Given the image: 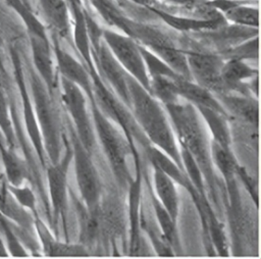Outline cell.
<instances>
[{"mask_svg":"<svg viewBox=\"0 0 261 259\" xmlns=\"http://www.w3.org/2000/svg\"><path fill=\"white\" fill-rule=\"evenodd\" d=\"M126 82L129 108L139 127L152 145L167 154L185 171L171 126L157 99L127 72Z\"/></svg>","mask_w":261,"mask_h":259,"instance_id":"1","label":"cell"},{"mask_svg":"<svg viewBox=\"0 0 261 259\" xmlns=\"http://www.w3.org/2000/svg\"><path fill=\"white\" fill-rule=\"evenodd\" d=\"M165 108L172 121V126L178 138L180 147L189 152L196 161L211 192L213 202L218 206L216 178L211 156V143L206 138L195 106L189 102L187 104L175 102L165 104Z\"/></svg>","mask_w":261,"mask_h":259,"instance_id":"2","label":"cell"},{"mask_svg":"<svg viewBox=\"0 0 261 259\" xmlns=\"http://www.w3.org/2000/svg\"><path fill=\"white\" fill-rule=\"evenodd\" d=\"M91 109L94 120V128L98 135L102 148L110 164L113 174L118 185L126 189L129 187L133 178L127 165V156L133 153L137 167H139V156L135 147L122 138L120 133L111 123L110 119L98 108L94 101H91Z\"/></svg>","mask_w":261,"mask_h":259,"instance_id":"3","label":"cell"},{"mask_svg":"<svg viewBox=\"0 0 261 259\" xmlns=\"http://www.w3.org/2000/svg\"><path fill=\"white\" fill-rule=\"evenodd\" d=\"M29 83L32 94V104L41 132L45 153L51 163H56L60 155V132L58 118L50 95L41 77L33 70L29 71Z\"/></svg>","mask_w":261,"mask_h":259,"instance_id":"4","label":"cell"},{"mask_svg":"<svg viewBox=\"0 0 261 259\" xmlns=\"http://www.w3.org/2000/svg\"><path fill=\"white\" fill-rule=\"evenodd\" d=\"M60 84L62 89L61 99L74 122L75 135L85 149L92 154L96 145V135L94 125L91 123L85 93L79 86L61 75Z\"/></svg>","mask_w":261,"mask_h":259,"instance_id":"5","label":"cell"},{"mask_svg":"<svg viewBox=\"0 0 261 259\" xmlns=\"http://www.w3.org/2000/svg\"><path fill=\"white\" fill-rule=\"evenodd\" d=\"M103 37L121 67L150 93V77L139 45L130 37L108 30L103 32Z\"/></svg>","mask_w":261,"mask_h":259,"instance_id":"6","label":"cell"},{"mask_svg":"<svg viewBox=\"0 0 261 259\" xmlns=\"http://www.w3.org/2000/svg\"><path fill=\"white\" fill-rule=\"evenodd\" d=\"M71 148L75 178L81 197L87 208L94 209L98 206L102 194L98 171L92 161L91 154L85 149L75 134L72 135Z\"/></svg>","mask_w":261,"mask_h":259,"instance_id":"7","label":"cell"},{"mask_svg":"<svg viewBox=\"0 0 261 259\" xmlns=\"http://www.w3.org/2000/svg\"><path fill=\"white\" fill-rule=\"evenodd\" d=\"M72 160V148L66 145L64 156L56 163H51L47 168V179L49 195L52 207L53 222L57 223L59 219L63 222L64 231H66L65 222V207H66V179L67 170Z\"/></svg>","mask_w":261,"mask_h":259,"instance_id":"8","label":"cell"},{"mask_svg":"<svg viewBox=\"0 0 261 259\" xmlns=\"http://www.w3.org/2000/svg\"><path fill=\"white\" fill-rule=\"evenodd\" d=\"M187 63L192 80L213 94L225 93L220 71L223 60L214 54L201 52H188L186 54Z\"/></svg>","mask_w":261,"mask_h":259,"instance_id":"9","label":"cell"},{"mask_svg":"<svg viewBox=\"0 0 261 259\" xmlns=\"http://www.w3.org/2000/svg\"><path fill=\"white\" fill-rule=\"evenodd\" d=\"M100 69L106 82L115 95L129 108V93L126 82V72L115 59L106 45L98 48Z\"/></svg>","mask_w":261,"mask_h":259,"instance_id":"10","label":"cell"},{"mask_svg":"<svg viewBox=\"0 0 261 259\" xmlns=\"http://www.w3.org/2000/svg\"><path fill=\"white\" fill-rule=\"evenodd\" d=\"M98 216L103 236H109L116 239L124 230V210L119 199L114 195L100 199L98 207Z\"/></svg>","mask_w":261,"mask_h":259,"instance_id":"11","label":"cell"},{"mask_svg":"<svg viewBox=\"0 0 261 259\" xmlns=\"http://www.w3.org/2000/svg\"><path fill=\"white\" fill-rule=\"evenodd\" d=\"M32 50V57L38 75L46 85L49 92L52 94L55 88L56 77L53 67L51 50L47 37L29 35Z\"/></svg>","mask_w":261,"mask_h":259,"instance_id":"12","label":"cell"},{"mask_svg":"<svg viewBox=\"0 0 261 259\" xmlns=\"http://www.w3.org/2000/svg\"><path fill=\"white\" fill-rule=\"evenodd\" d=\"M173 82L176 88L178 97L184 98L194 106H205L216 111H219L228 116L221 104L215 98L214 94L197 83H193L181 74H177L173 77Z\"/></svg>","mask_w":261,"mask_h":259,"instance_id":"13","label":"cell"},{"mask_svg":"<svg viewBox=\"0 0 261 259\" xmlns=\"http://www.w3.org/2000/svg\"><path fill=\"white\" fill-rule=\"evenodd\" d=\"M54 50L57 58L58 69L61 76L79 86L90 98V100L94 101L91 75L89 74V72L82 66L79 61L72 58V56L69 55L67 52L62 50L56 43Z\"/></svg>","mask_w":261,"mask_h":259,"instance_id":"14","label":"cell"},{"mask_svg":"<svg viewBox=\"0 0 261 259\" xmlns=\"http://www.w3.org/2000/svg\"><path fill=\"white\" fill-rule=\"evenodd\" d=\"M34 228L36 229L40 242L42 244L43 252L46 256L60 257V256H88L89 252L87 248L80 245H70L67 243H61L57 241L47 225L42 221L38 214L34 215Z\"/></svg>","mask_w":261,"mask_h":259,"instance_id":"15","label":"cell"},{"mask_svg":"<svg viewBox=\"0 0 261 259\" xmlns=\"http://www.w3.org/2000/svg\"><path fill=\"white\" fill-rule=\"evenodd\" d=\"M214 96L227 114L230 113L244 122L258 126V102L256 100L247 95L233 96L219 93Z\"/></svg>","mask_w":261,"mask_h":259,"instance_id":"16","label":"cell"},{"mask_svg":"<svg viewBox=\"0 0 261 259\" xmlns=\"http://www.w3.org/2000/svg\"><path fill=\"white\" fill-rule=\"evenodd\" d=\"M258 75V70L250 67L244 60L229 58L226 62H223L220 71V77L225 89L227 91H238L242 95H248L245 88V81L253 79Z\"/></svg>","mask_w":261,"mask_h":259,"instance_id":"17","label":"cell"},{"mask_svg":"<svg viewBox=\"0 0 261 259\" xmlns=\"http://www.w3.org/2000/svg\"><path fill=\"white\" fill-rule=\"evenodd\" d=\"M211 5L220 9L225 18L241 27L258 28V9L240 0H214Z\"/></svg>","mask_w":261,"mask_h":259,"instance_id":"18","label":"cell"},{"mask_svg":"<svg viewBox=\"0 0 261 259\" xmlns=\"http://www.w3.org/2000/svg\"><path fill=\"white\" fill-rule=\"evenodd\" d=\"M153 179L158 201L176 222L178 214V195L173 179L161 169L154 167Z\"/></svg>","mask_w":261,"mask_h":259,"instance_id":"19","label":"cell"},{"mask_svg":"<svg viewBox=\"0 0 261 259\" xmlns=\"http://www.w3.org/2000/svg\"><path fill=\"white\" fill-rule=\"evenodd\" d=\"M98 207V206H97ZM97 207L89 209L75 200V208L80 221V242L86 248L94 245L102 235Z\"/></svg>","mask_w":261,"mask_h":259,"instance_id":"20","label":"cell"},{"mask_svg":"<svg viewBox=\"0 0 261 259\" xmlns=\"http://www.w3.org/2000/svg\"><path fill=\"white\" fill-rule=\"evenodd\" d=\"M206 121L213 136V141L225 149H230V131L227 115L205 106H195Z\"/></svg>","mask_w":261,"mask_h":259,"instance_id":"21","label":"cell"},{"mask_svg":"<svg viewBox=\"0 0 261 259\" xmlns=\"http://www.w3.org/2000/svg\"><path fill=\"white\" fill-rule=\"evenodd\" d=\"M1 161L4 167V178L12 186H20L29 179V166L14 150L5 147L0 150Z\"/></svg>","mask_w":261,"mask_h":259,"instance_id":"22","label":"cell"},{"mask_svg":"<svg viewBox=\"0 0 261 259\" xmlns=\"http://www.w3.org/2000/svg\"><path fill=\"white\" fill-rule=\"evenodd\" d=\"M211 156L213 163L217 166L220 173L224 177V180L227 185V191L236 188V170L238 163L230 149H225L216 142L212 141Z\"/></svg>","mask_w":261,"mask_h":259,"instance_id":"23","label":"cell"},{"mask_svg":"<svg viewBox=\"0 0 261 259\" xmlns=\"http://www.w3.org/2000/svg\"><path fill=\"white\" fill-rule=\"evenodd\" d=\"M129 219H130V247L129 252L137 254L140 248L139 234V198L141 191V172H137L135 180L129 185Z\"/></svg>","mask_w":261,"mask_h":259,"instance_id":"24","label":"cell"},{"mask_svg":"<svg viewBox=\"0 0 261 259\" xmlns=\"http://www.w3.org/2000/svg\"><path fill=\"white\" fill-rule=\"evenodd\" d=\"M41 9L50 24L62 36L67 33L68 22L63 0H39Z\"/></svg>","mask_w":261,"mask_h":259,"instance_id":"25","label":"cell"},{"mask_svg":"<svg viewBox=\"0 0 261 259\" xmlns=\"http://www.w3.org/2000/svg\"><path fill=\"white\" fill-rule=\"evenodd\" d=\"M151 197H152V204L155 210L156 218L162 230V236L164 237V239L166 240V242L169 244L170 247H173V249H176L178 246V240H177L175 221L171 218V216L168 214L165 208L161 205L158 199L154 197L152 193H151Z\"/></svg>","mask_w":261,"mask_h":259,"instance_id":"26","label":"cell"},{"mask_svg":"<svg viewBox=\"0 0 261 259\" xmlns=\"http://www.w3.org/2000/svg\"><path fill=\"white\" fill-rule=\"evenodd\" d=\"M150 93L164 104L175 103L179 98L176 92L173 77L161 75L150 77Z\"/></svg>","mask_w":261,"mask_h":259,"instance_id":"27","label":"cell"},{"mask_svg":"<svg viewBox=\"0 0 261 259\" xmlns=\"http://www.w3.org/2000/svg\"><path fill=\"white\" fill-rule=\"evenodd\" d=\"M0 236L2 237L9 255L13 257H28L29 252L13 230L11 221L0 212Z\"/></svg>","mask_w":261,"mask_h":259,"instance_id":"28","label":"cell"},{"mask_svg":"<svg viewBox=\"0 0 261 259\" xmlns=\"http://www.w3.org/2000/svg\"><path fill=\"white\" fill-rule=\"evenodd\" d=\"M159 14L162 19H164L168 24L179 30H203V29H212L220 24V18L217 19H201V18H182L176 17L170 14H167L161 10H154Z\"/></svg>","mask_w":261,"mask_h":259,"instance_id":"29","label":"cell"},{"mask_svg":"<svg viewBox=\"0 0 261 259\" xmlns=\"http://www.w3.org/2000/svg\"><path fill=\"white\" fill-rule=\"evenodd\" d=\"M7 190L21 207L29 210L34 215L37 214V199L34 191L28 185L22 184L20 186H12L7 184Z\"/></svg>","mask_w":261,"mask_h":259,"instance_id":"30","label":"cell"},{"mask_svg":"<svg viewBox=\"0 0 261 259\" xmlns=\"http://www.w3.org/2000/svg\"><path fill=\"white\" fill-rule=\"evenodd\" d=\"M227 56L234 59H252L258 57V37L252 39L243 45L236 47L234 49L227 51Z\"/></svg>","mask_w":261,"mask_h":259,"instance_id":"31","label":"cell"},{"mask_svg":"<svg viewBox=\"0 0 261 259\" xmlns=\"http://www.w3.org/2000/svg\"><path fill=\"white\" fill-rule=\"evenodd\" d=\"M236 175H238L240 177V179L243 182V184L246 187L248 193L250 194V196L254 200L256 206H258V190H257L256 185H255L253 178L251 177V175L246 171L245 167H243L239 164L237 166Z\"/></svg>","mask_w":261,"mask_h":259,"instance_id":"32","label":"cell"},{"mask_svg":"<svg viewBox=\"0 0 261 259\" xmlns=\"http://www.w3.org/2000/svg\"><path fill=\"white\" fill-rule=\"evenodd\" d=\"M9 253L7 251V248L5 246V243L2 239V237L0 236V257H8Z\"/></svg>","mask_w":261,"mask_h":259,"instance_id":"33","label":"cell"},{"mask_svg":"<svg viewBox=\"0 0 261 259\" xmlns=\"http://www.w3.org/2000/svg\"><path fill=\"white\" fill-rule=\"evenodd\" d=\"M4 147H7V145H6V142H5V139L2 135V133L0 132V149H2Z\"/></svg>","mask_w":261,"mask_h":259,"instance_id":"34","label":"cell"},{"mask_svg":"<svg viewBox=\"0 0 261 259\" xmlns=\"http://www.w3.org/2000/svg\"><path fill=\"white\" fill-rule=\"evenodd\" d=\"M3 45V37H2V33H1V29H0V49Z\"/></svg>","mask_w":261,"mask_h":259,"instance_id":"35","label":"cell"}]
</instances>
